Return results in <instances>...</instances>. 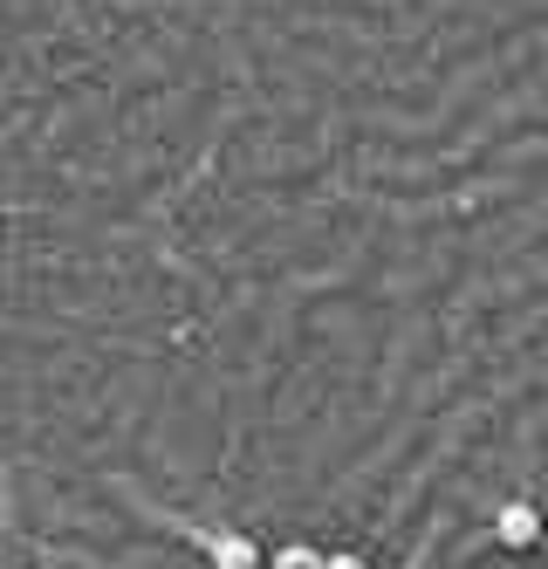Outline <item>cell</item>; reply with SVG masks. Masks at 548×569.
Returning a JSON list of instances; mask_svg holds the SVG:
<instances>
[{
	"mask_svg": "<svg viewBox=\"0 0 548 569\" xmlns=\"http://www.w3.org/2000/svg\"><path fill=\"white\" fill-rule=\"evenodd\" d=\"M494 536L508 542V549H535L541 542V508L535 501H508V508L494 515Z\"/></svg>",
	"mask_w": 548,
	"mask_h": 569,
	"instance_id": "1",
	"label": "cell"
},
{
	"mask_svg": "<svg viewBox=\"0 0 548 569\" xmlns=\"http://www.w3.org/2000/svg\"><path fill=\"white\" fill-rule=\"evenodd\" d=\"M199 549L213 556V569H261L255 542H247V536H227V528H199Z\"/></svg>",
	"mask_w": 548,
	"mask_h": 569,
	"instance_id": "2",
	"label": "cell"
},
{
	"mask_svg": "<svg viewBox=\"0 0 548 569\" xmlns=\"http://www.w3.org/2000/svg\"><path fill=\"white\" fill-rule=\"evenodd\" d=\"M322 562H329V556H316V549H309V542H281V549H275V562H268V569H322Z\"/></svg>",
	"mask_w": 548,
	"mask_h": 569,
	"instance_id": "3",
	"label": "cell"
},
{
	"mask_svg": "<svg viewBox=\"0 0 548 569\" xmlns=\"http://www.w3.org/2000/svg\"><path fill=\"white\" fill-rule=\"evenodd\" d=\"M322 569H363V556H329Z\"/></svg>",
	"mask_w": 548,
	"mask_h": 569,
	"instance_id": "4",
	"label": "cell"
}]
</instances>
